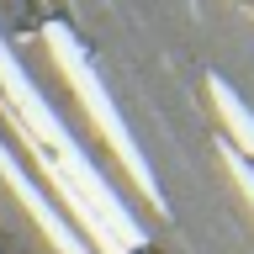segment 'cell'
Returning a JSON list of instances; mask_svg holds the SVG:
<instances>
[{"label": "cell", "mask_w": 254, "mask_h": 254, "mask_svg": "<svg viewBox=\"0 0 254 254\" xmlns=\"http://www.w3.org/2000/svg\"><path fill=\"white\" fill-rule=\"evenodd\" d=\"M43 43H48V53H53V64H59V74L74 85V95H79V106H85V117L95 122V132L111 143V154L122 159V170L138 180L143 201L154 206V212H164V190L154 186V170H148V159H143V148L132 143V132L122 127V111L111 106L106 85H101V79H95V69L85 64V53H79V43H74V32L59 27V21H48V27H43Z\"/></svg>", "instance_id": "obj_1"}, {"label": "cell", "mask_w": 254, "mask_h": 254, "mask_svg": "<svg viewBox=\"0 0 254 254\" xmlns=\"http://www.w3.org/2000/svg\"><path fill=\"white\" fill-rule=\"evenodd\" d=\"M0 180H5V186H11V196H16V201H21V206L32 212V222H37V228L48 233V244H53L59 254H90V249H85V244H79L74 233H69V222H64L59 212H53V201H48L43 190L32 186V175H27V170H21V164L11 159V148H5V143H0Z\"/></svg>", "instance_id": "obj_2"}, {"label": "cell", "mask_w": 254, "mask_h": 254, "mask_svg": "<svg viewBox=\"0 0 254 254\" xmlns=\"http://www.w3.org/2000/svg\"><path fill=\"white\" fill-rule=\"evenodd\" d=\"M206 90H212V106H217L222 127H228V138H233L228 148H233V154H244V159L254 164V111L233 95V85H228L222 74H212V79H206Z\"/></svg>", "instance_id": "obj_3"}, {"label": "cell", "mask_w": 254, "mask_h": 254, "mask_svg": "<svg viewBox=\"0 0 254 254\" xmlns=\"http://www.w3.org/2000/svg\"><path fill=\"white\" fill-rule=\"evenodd\" d=\"M11 127H16V122H11ZM16 132H21V127H16ZM21 138H27V132H21ZM27 143H32V138H27ZM32 154H37V164H43V175H48V186H53V196H64V206L74 212V222H79V228H85V233L95 238V249H101V254H132V249H122V244H117V238H111L106 228H101V222L90 217V206H85V201H79V196H74V190L64 186V175L53 170V159H48L43 148H37V143H32Z\"/></svg>", "instance_id": "obj_4"}, {"label": "cell", "mask_w": 254, "mask_h": 254, "mask_svg": "<svg viewBox=\"0 0 254 254\" xmlns=\"http://www.w3.org/2000/svg\"><path fill=\"white\" fill-rule=\"evenodd\" d=\"M222 170L238 180V190H244V196H249V206H254V164H249L244 154H233V148H222Z\"/></svg>", "instance_id": "obj_5"}]
</instances>
